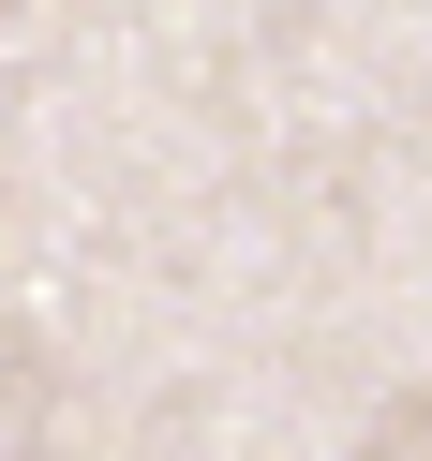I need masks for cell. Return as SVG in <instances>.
Returning a JSON list of instances; mask_svg holds the SVG:
<instances>
[{
  "mask_svg": "<svg viewBox=\"0 0 432 461\" xmlns=\"http://www.w3.org/2000/svg\"><path fill=\"white\" fill-rule=\"evenodd\" d=\"M45 402H60V387H45V357H31L15 328H0V461H15V447L45 431Z\"/></svg>",
  "mask_w": 432,
  "mask_h": 461,
  "instance_id": "1",
  "label": "cell"
}]
</instances>
